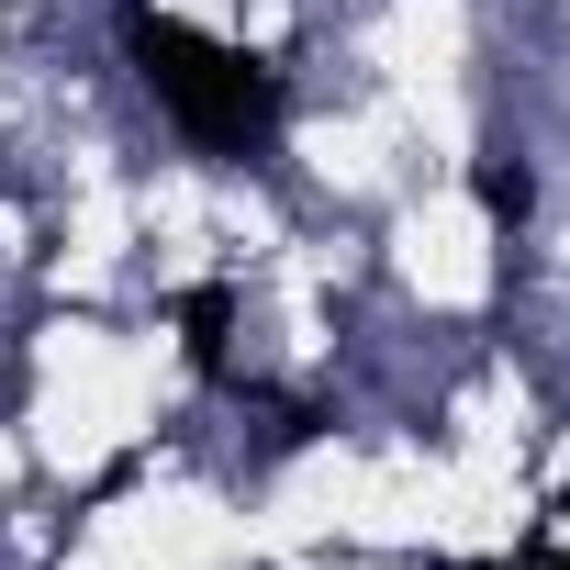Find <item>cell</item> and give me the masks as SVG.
I'll return each instance as SVG.
<instances>
[{"label": "cell", "mask_w": 570, "mask_h": 570, "mask_svg": "<svg viewBox=\"0 0 570 570\" xmlns=\"http://www.w3.org/2000/svg\"><path fill=\"white\" fill-rule=\"evenodd\" d=\"M224 336H235V292L224 279H202V292H179V347L202 381H224Z\"/></svg>", "instance_id": "obj_2"}, {"label": "cell", "mask_w": 570, "mask_h": 570, "mask_svg": "<svg viewBox=\"0 0 570 570\" xmlns=\"http://www.w3.org/2000/svg\"><path fill=\"white\" fill-rule=\"evenodd\" d=\"M470 202H481V213L514 235V224H525V202H537V179H525L514 157H481V168H470Z\"/></svg>", "instance_id": "obj_3"}, {"label": "cell", "mask_w": 570, "mask_h": 570, "mask_svg": "<svg viewBox=\"0 0 570 570\" xmlns=\"http://www.w3.org/2000/svg\"><path fill=\"white\" fill-rule=\"evenodd\" d=\"M548 514H570V481H559V503H548Z\"/></svg>", "instance_id": "obj_4"}, {"label": "cell", "mask_w": 570, "mask_h": 570, "mask_svg": "<svg viewBox=\"0 0 570 570\" xmlns=\"http://www.w3.org/2000/svg\"><path fill=\"white\" fill-rule=\"evenodd\" d=\"M124 46H135V79L157 90V112H168L190 146L235 157V146H257V135L279 124V79H268L246 46H224V35H202V23H168V12H146V0H124Z\"/></svg>", "instance_id": "obj_1"}, {"label": "cell", "mask_w": 570, "mask_h": 570, "mask_svg": "<svg viewBox=\"0 0 570 570\" xmlns=\"http://www.w3.org/2000/svg\"><path fill=\"white\" fill-rule=\"evenodd\" d=\"M559 570H570V559H559Z\"/></svg>", "instance_id": "obj_5"}]
</instances>
